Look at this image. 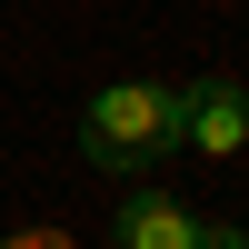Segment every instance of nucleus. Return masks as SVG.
I'll use <instances>...</instances> for the list:
<instances>
[{"instance_id": "4", "label": "nucleus", "mask_w": 249, "mask_h": 249, "mask_svg": "<svg viewBox=\"0 0 249 249\" xmlns=\"http://www.w3.org/2000/svg\"><path fill=\"white\" fill-rule=\"evenodd\" d=\"M20 249H60V239H20Z\"/></svg>"}, {"instance_id": "3", "label": "nucleus", "mask_w": 249, "mask_h": 249, "mask_svg": "<svg viewBox=\"0 0 249 249\" xmlns=\"http://www.w3.org/2000/svg\"><path fill=\"white\" fill-rule=\"evenodd\" d=\"M179 150H199V160H239L249 150V90L230 70L179 80Z\"/></svg>"}, {"instance_id": "1", "label": "nucleus", "mask_w": 249, "mask_h": 249, "mask_svg": "<svg viewBox=\"0 0 249 249\" xmlns=\"http://www.w3.org/2000/svg\"><path fill=\"white\" fill-rule=\"evenodd\" d=\"M179 150V80H110L80 110V160L100 179H140Z\"/></svg>"}, {"instance_id": "2", "label": "nucleus", "mask_w": 249, "mask_h": 249, "mask_svg": "<svg viewBox=\"0 0 249 249\" xmlns=\"http://www.w3.org/2000/svg\"><path fill=\"white\" fill-rule=\"evenodd\" d=\"M110 249H249V239L230 230V219H199L190 199L130 179V190L110 199Z\"/></svg>"}]
</instances>
